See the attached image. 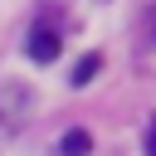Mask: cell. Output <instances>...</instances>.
Returning a JSON list of instances; mask_svg holds the SVG:
<instances>
[{
	"instance_id": "1",
	"label": "cell",
	"mask_w": 156,
	"mask_h": 156,
	"mask_svg": "<svg viewBox=\"0 0 156 156\" xmlns=\"http://www.w3.org/2000/svg\"><path fill=\"white\" fill-rule=\"evenodd\" d=\"M29 58L34 63H54L58 58V34L54 29H34L29 34Z\"/></svg>"
},
{
	"instance_id": "2",
	"label": "cell",
	"mask_w": 156,
	"mask_h": 156,
	"mask_svg": "<svg viewBox=\"0 0 156 156\" xmlns=\"http://www.w3.org/2000/svg\"><path fill=\"white\" fill-rule=\"evenodd\" d=\"M58 151H63V156H88V151H93V136H88L83 127H68L63 141H58Z\"/></svg>"
},
{
	"instance_id": "3",
	"label": "cell",
	"mask_w": 156,
	"mask_h": 156,
	"mask_svg": "<svg viewBox=\"0 0 156 156\" xmlns=\"http://www.w3.org/2000/svg\"><path fill=\"white\" fill-rule=\"evenodd\" d=\"M102 73V54H83L78 63H73V88H83V83H93Z\"/></svg>"
},
{
	"instance_id": "4",
	"label": "cell",
	"mask_w": 156,
	"mask_h": 156,
	"mask_svg": "<svg viewBox=\"0 0 156 156\" xmlns=\"http://www.w3.org/2000/svg\"><path fill=\"white\" fill-rule=\"evenodd\" d=\"M146 156H156V122L146 127Z\"/></svg>"
},
{
	"instance_id": "5",
	"label": "cell",
	"mask_w": 156,
	"mask_h": 156,
	"mask_svg": "<svg viewBox=\"0 0 156 156\" xmlns=\"http://www.w3.org/2000/svg\"><path fill=\"white\" fill-rule=\"evenodd\" d=\"M151 39H156V15H151Z\"/></svg>"
}]
</instances>
